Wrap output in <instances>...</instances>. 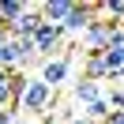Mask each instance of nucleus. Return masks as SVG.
<instances>
[{
  "instance_id": "obj_13",
  "label": "nucleus",
  "mask_w": 124,
  "mask_h": 124,
  "mask_svg": "<svg viewBox=\"0 0 124 124\" xmlns=\"http://www.w3.org/2000/svg\"><path fill=\"white\" fill-rule=\"evenodd\" d=\"M15 49H19V64L38 60V53H34V41H30V38H15Z\"/></svg>"
},
{
  "instance_id": "obj_3",
  "label": "nucleus",
  "mask_w": 124,
  "mask_h": 124,
  "mask_svg": "<svg viewBox=\"0 0 124 124\" xmlns=\"http://www.w3.org/2000/svg\"><path fill=\"white\" fill-rule=\"evenodd\" d=\"M94 15H98V4H71V11H68V19L60 23V30L68 34V38H83L86 26L94 23Z\"/></svg>"
},
{
  "instance_id": "obj_12",
  "label": "nucleus",
  "mask_w": 124,
  "mask_h": 124,
  "mask_svg": "<svg viewBox=\"0 0 124 124\" xmlns=\"http://www.w3.org/2000/svg\"><path fill=\"white\" fill-rule=\"evenodd\" d=\"M0 109H15V98H11V71L0 68Z\"/></svg>"
},
{
  "instance_id": "obj_15",
  "label": "nucleus",
  "mask_w": 124,
  "mask_h": 124,
  "mask_svg": "<svg viewBox=\"0 0 124 124\" xmlns=\"http://www.w3.org/2000/svg\"><path fill=\"white\" fill-rule=\"evenodd\" d=\"M0 124H15V109H0Z\"/></svg>"
},
{
  "instance_id": "obj_18",
  "label": "nucleus",
  "mask_w": 124,
  "mask_h": 124,
  "mask_svg": "<svg viewBox=\"0 0 124 124\" xmlns=\"http://www.w3.org/2000/svg\"><path fill=\"white\" fill-rule=\"evenodd\" d=\"M116 79H124V68H120V71H116V75H113V83H116Z\"/></svg>"
},
{
  "instance_id": "obj_8",
  "label": "nucleus",
  "mask_w": 124,
  "mask_h": 124,
  "mask_svg": "<svg viewBox=\"0 0 124 124\" xmlns=\"http://www.w3.org/2000/svg\"><path fill=\"white\" fill-rule=\"evenodd\" d=\"M71 4H75V0H45V4H38V11H41L45 23H56V26H60L64 19H68Z\"/></svg>"
},
{
  "instance_id": "obj_17",
  "label": "nucleus",
  "mask_w": 124,
  "mask_h": 124,
  "mask_svg": "<svg viewBox=\"0 0 124 124\" xmlns=\"http://www.w3.org/2000/svg\"><path fill=\"white\" fill-rule=\"evenodd\" d=\"M68 124H90V120H83V116H68Z\"/></svg>"
},
{
  "instance_id": "obj_5",
  "label": "nucleus",
  "mask_w": 124,
  "mask_h": 124,
  "mask_svg": "<svg viewBox=\"0 0 124 124\" xmlns=\"http://www.w3.org/2000/svg\"><path fill=\"white\" fill-rule=\"evenodd\" d=\"M34 53H38V60H45V56H56V45L64 41V30L56 23H41L38 26V34H34Z\"/></svg>"
},
{
  "instance_id": "obj_16",
  "label": "nucleus",
  "mask_w": 124,
  "mask_h": 124,
  "mask_svg": "<svg viewBox=\"0 0 124 124\" xmlns=\"http://www.w3.org/2000/svg\"><path fill=\"white\" fill-rule=\"evenodd\" d=\"M101 124H124V113H109V116H105Z\"/></svg>"
},
{
  "instance_id": "obj_1",
  "label": "nucleus",
  "mask_w": 124,
  "mask_h": 124,
  "mask_svg": "<svg viewBox=\"0 0 124 124\" xmlns=\"http://www.w3.org/2000/svg\"><path fill=\"white\" fill-rule=\"evenodd\" d=\"M53 94H56V90H49V86L41 83L38 75H26V83H23V94H19L15 109H23V113H45V109L53 105Z\"/></svg>"
},
{
  "instance_id": "obj_9",
  "label": "nucleus",
  "mask_w": 124,
  "mask_h": 124,
  "mask_svg": "<svg viewBox=\"0 0 124 124\" xmlns=\"http://www.w3.org/2000/svg\"><path fill=\"white\" fill-rule=\"evenodd\" d=\"M98 98H105V86L101 83H90V79H79L75 83V101L79 105H90V101H98Z\"/></svg>"
},
{
  "instance_id": "obj_14",
  "label": "nucleus",
  "mask_w": 124,
  "mask_h": 124,
  "mask_svg": "<svg viewBox=\"0 0 124 124\" xmlns=\"http://www.w3.org/2000/svg\"><path fill=\"white\" fill-rule=\"evenodd\" d=\"M105 101H109V109H113V113H124V90H120V86L105 90Z\"/></svg>"
},
{
  "instance_id": "obj_6",
  "label": "nucleus",
  "mask_w": 124,
  "mask_h": 124,
  "mask_svg": "<svg viewBox=\"0 0 124 124\" xmlns=\"http://www.w3.org/2000/svg\"><path fill=\"white\" fill-rule=\"evenodd\" d=\"M41 23H45V19H41V11H38V4H26V11H23V15H19L15 23L8 26V38H34Z\"/></svg>"
},
{
  "instance_id": "obj_10",
  "label": "nucleus",
  "mask_w": 124,
  "mask_h": 124,
  "mask_svg": "<svg viewBox=\"0 0 124 124\" xmlns=\"http://www.w3.org/2000/svg\"><path fill=\"white\" fill-rule=\"evenodd\" d=\"M109 113H113V109H109L105 98H98V101H90V105H83V120H90V124H101Z\"/></svg>"
},
{
  "instance_id": "obj_7",
  "label": "nucleus",
  "mask_w": 124,
  "mask_h": 124,
  "mask_svg": "<svg viewBox=\"0 0 124 124\" xmlns=\"http://www.w3.org/2000/svg\"><path fill=\"white\" fill-rule=\"evenodd\" d=\"M101 64H105V75H109V79H113L116 71L124 68V26L113 34V41L105 45V53H101Z\"/></svg>"
},
{
  "instance_id": "obj_11",
  "label": "nucleus",
  "mask_w": 124,
  "mask_h": 124,
  "mask_svg": "<svg viewBox=\"0 0 124 124\" xmlns=\"http://www.w3.org/2000/svg\"><path fill=\"white\" fill-rule=\"evenodd\" d=\"M23 11H26L23 0H0V23H4V26H11L19 15H23Z\"/></svg>"
},
{
  "instance_id": "obj_4",
  "label": "nucleus",
  "mask_w": 124,
  "mask_h": 124,
  "mask_svg": "<svg viewBox=\"0 0 124 124\" xmlns=\"http://www.w3.org/2000/svg\"><path fill=\"white\" fill-rule=\"evenodd\" d=\"M38 64H41V75L38 79L49 86V90H56V86L68 83V71H71V60H68V56L56 53V56H45V60H38Z\"/></svg>"
},
{
  "instance_id": "obj_2",
  "label": "nucleus",
  "mask_w": 124,
  "mask_h": 124,
  "mask_svg": "<svg viewBox=\"0 0 124 124\" xmlns=\"http://www.w3.org/2000/svg\"><path fill=\"white\" fill-rule=\"evenodd\" d=\"M120 30V23H113V19H105V15H94V23L86 26V34L79 38V45L86 49V53H105V45L113 41V34ZM83 53V56H86Z\"/></svg>"
}]
</instances>
